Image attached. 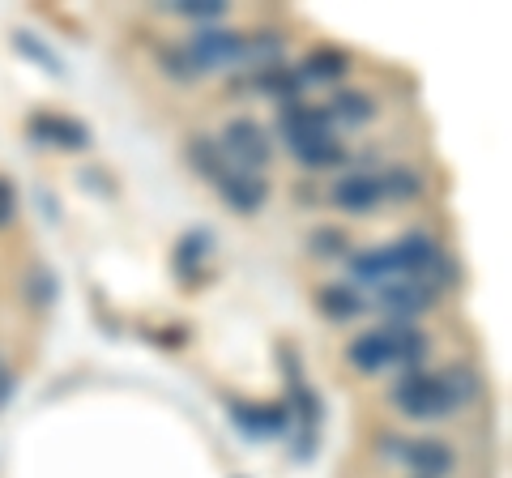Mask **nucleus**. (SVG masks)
Listing matches in <instances>:
<instances>
[{
	"mask_svg": "<svg viewBox=\"0 0 512 478\" xmlns=\"http://www.w3.org/2000/svg\"><path fill=\"white\" fill-rule=\"evenodd\" d=\"M252 86L261 90V94H269V99H278V103H295V99H299V90H303V77H299V69L265 65V69H256Z\"/></svg>",
	"mask_w": 512,
	"mask_h": 478,
	"instance_id": "obj_16",
	"label": "nucleus"
},
{
	"mask_svg": "<svg viewBox=\"0 0 512 478\" xmlns=\"http://www.w3.org/2000/svg\"><path fill=\"white\" fill-rule=\"evenodd\" d=\"M393 406L402 410L406 419L431 423V419H448V410H457V397H453V389H448V380L440 372L414 368L393 385Z\"/></svg>",
	"mask_w": 512,
	"mask_h": 478,
	"instance_id": "obj_1",
	"label": "nucleus"
},
{
	"mask_svg": "<svg viewBox=\"0 0 512 478\" xmlns=\"http://www.w3.org/2000/svg\"><path fill=\"white\" fill-rule=\"evenodd\" d=\"M184 52L192 56V65H197L201 73L205 69H227V65H239L244 60V35L239 30H197L188 43H184Z\"/></svg>",
	"mask_w": 512,
	"mask_h": 478,
	"instance_id": "obj_5",
	"label": "nucleus"
},
{
	"mask_svg": "<svg viewBox=\"0 0 512 478\" xmlns=\"http://www.w3.org/2000/svg\"><path fill=\"white\" fill-rule=\"evenodd\" d=\"M214 188H218V197L227 201L235 214H256L269 201V180H265L261 171H239V167H231Z\"/></svg>",
	"mask_w": 512,
	"mask_h": 478,
	"instance_id": "obj_7",
	"label": "nucleus"
},
{
	"mask_svg": "<svg viewBox=\"0 0 512 478\" xmlns=\"http://www.w3.org/2000/svg\"><path fill=\"white\" fill-rule=\"evenodd\" d=\"M436 304V286L427 278H393L380 286V308L393 316V325H414V316H423Z\"/></svg>",
	"mask_w": 512,
	"mask_h": 478,
	"instance_id": "obj_4",
	"label": "nucleus"
},
{
	"mask_svg": "<svg viewBox=\"0 0 512 478\" xmlns=\"http://www.w3.org/2000/svg\"><path fill=\"white\" fill-rule=\"evenodd\" d=\"M291 154L299 158L303 167H312V171H329V167H342L346 163V146L333 133L312 137V141H295Z\"/></svg>",
	"mask_w": 512,
	"mask_h": 478,
	"instance_id": "obj_14",
	"label": "nucleus"
},
{
	"mask_svg": "<svg viewBox=\"0 0 512 478\" xmlns=\"http://www.w3.org/2000/svg\"><path fill=\"white\" fill-rule=\"evenodd\" d=\"M26 137L39 141V146H56V150H86L94 133L86 120L64 116V111H35L26 120Z\"/></svg>",
	"mask_w": 512,
	"mask_h": 478,
	"instance_id": "obj_3",
	"label": "nucleus"
},
{
	"mask_svg": "<svg viewBox=\"0 0 512 478\" xmlns=\"http://www.w3.org/2000/svg\"><path fill=\"white\" fill-rule=\"evenodd\" d=\"M338 252H346V235L342 231H312V257H338Z\"/></svg>",
	"mask_w": 512,
	"mask_h": 478,
	"instance_id": "obj_25",
	"label": "nucleus"
},
{
	"mask_svg": "<svg viewBox=\"0 0 512 478\" xmlns=\"http://www.w3.org/2000/svg\"><path fill=\"white\" fill-rule=\"evenodd\" d=\"M163 69L175 77V82H197V77H201V69L192 65V56L184 52V47H167V52H163Z\"/></svg>",
	"mask_w": 512,
	"mask_h": 478,
	"instance_id": "obj_24",
	"label": "nucleus"
},
{
	"mask_svg": "<svg viewBox=\"0 0 512 478\" xmlns=\"http://www.w3.org/2000/svg\"><path fill=\"white\" fill-rule=\"evenodd\" d=\"M384 333H389V355H393V363H402L406 372H414L427 359L431 338H427L423 329H414V325H389Z\"/></svg>",
	"mask_w": 512,
	"mask_h": 478,
	"instance_id": "obj_13",
	"label": "nucleus"
},
{
	"mask_svg": "<svg viewBox=\"0 0 512 478\" xmlns=\"http://www.w3.org/2000/svg\"><path fill=\"white\" fill-rule=\"evenodd\" d=\"M346 359L355 363L359 372H380L384 363H393V355H389V333H384V329H367V333H359V338L350 342Z\"/></svg>",
	"mask_w": 512,
	"mask_h": 478,
	"instance_id": "obj_15",
	"label": "nucleus"
},
{
	"mask_svg": "<svg viewBox=\"0 0 512 478\" xmlns=\"http://www.w3.org/2000/svg\"><path fill=\"white\" fill-rule=\"evenodd\" d=\"M329 116L342 124H372L376 120V99L367 90H338L329 103Z\"/></svg>",
	"mask_w": 512,
	"mask_h": 478,
	"instance_id": "obj_18",
	"label": "nucleus"
},
{
	"mask_svg": "<svg viewBox=\"0 0 512 478\" xmlns=\"http://www.w3.org/2000/svg\"><path fill=\"white\" fill-rule=\"evenodd\" d=\"M214 141H218V150L227 154V163L239 171H265L269 158H274V141H269L265 124H256L252 116L227 120L222 124V137H214Z\"/></svg>",
	"mask_w": 512,
	"mask_h": 478,
	"instance_id": "obj_2",
	"label": "nucleus"
},
{
	"mask_svg": "<svg viewBox=\"0 0 512 478\" xmlns=\"http://www.w3.org/2000/svg\"><path fill=\"white\" fill-rule=\"evenodd\" d=\"M402 461L419 478H444L453 470V449L444 440H410L402 444Z\"/></svg>",
	"mask_w": 512,
	"mask_h": 478,
	"instance_id": "obj_10",
	"label": "nucleus"
},
{
	"mask_svg": "<svg viewBox=\"0 0 512 478\" xmlns=\"http://www.w3.org/2000/svg\"><path fill=\"white\" fill-rule=\"evenodd\" d=\"M350 278L372 282V286L393 282V269H389V257H384V248H367V252H359V257H350Z\"/></svg>",
	"mask_w": 512,
	"mask_h": 478,
	"instance_id": "obj_19",
	"label": "nucleus"
},
{
	"mask_svg": "<svg viewBox=\"0 0 512 478\" xmlns=\"http://www.w3.org/2000/svg\"><path fill=\"white\" fill-rule=\"evenodd\" d=\"M210 231H192V235H184L180 239V248H175V269H180V274H192V269H197L205 257H210Z\"/></svg>",
	"mask_w": 512,
	"mask_h": 478,
	"instance_id": "obj_21",
	"label": "nucleus"
},
{
	"mask_svg": "<svg viewBox=\"0 0 512 478\" xmlns=\"http://www.w3.org/2000/svg\"><path fill=\"white\" fill-rule=\"evenodd\" d=\"M13 47H18L22 56H30V60H39V65L52 73V77H64V60L52 52V47H43L35 35H30V30H18V35H13Z\"/></svg>",
	"mask_w": 512,
	"mask_h": 478,
	"instance_id": "obj_22",
	"label": "nucleus"
},
{
	"mask_svg": "<svg viewBox=\"0 0 512 478\" xmlns=\"http://www.w3.org/2000/svg\"><path fill=\"white\" fill-rule=\"evenodd\" d=\"M231 419L244 427L248 436H278L286 423H291V410L278 402H231Z\"/></svg>",
	"mask_w": 512,
	"mask_h": 478,
	"instance_id": "obj_9",
	"label": "nucleus"
},
{
	"mask_svg": "<svg viewBox=\"0 0 512 478\" xmlns=\"http://www.w3.org/2000/svg\"><path fill=\"white\" fill-rule=\"evenodd\" d=\"M316 308H320V316H329V321H355V316L367 312L363 295L355 291V286H346V282L320 286V291H316Z\"/></svg>",
	"mask_w": 512,
	"mask_h": 478,
	"instance_id": "obj_12",
	"label": "nucleus"
},
{
	"mask_svg": "<svg viewBox=\"0 0 512 478\" xmlns=\"http://www.w3.org/2000/svg\"><path fill=\"white\" fill-rule=\"evenodd\" d=\"M380 201H384L380 175H372V171H350L333 184V205H338L342 214H372Z\"/></svg>",
	"mask_w": 512,
	"mask_h": 478,
	"instance_id": "obj_8",
	"label": "nucleus"
},
{
	"mask_svg": "<svg viewBox=\"0 0 512 478\" xmlns=\"http://www.w3.org/2000/svg\"><path fill=\"white\" fill-rule=\"evenodd\" d=\"M184 158H188V163L197 167V171H201V175H205V180H210V184H218L222 175L231 171L227 154L218 150V141H214V137H192L188 146H184Z\"/></svg>",
	"mask_w": 512,
	"mask_h": 478,
	"instance_id": "obj_17",
	"label": "nucleus"
},
{
	"mask_svg": "<svg viewBox=\"0 0 512 478\" xmlns=\"http://www.w3.org/2000/svg\"><path fill=\"white\" fill-rule=\"evenodd\" d=\"M171 13L197 18V22H214V18H227V5H222V0H180V5H171Z\"/></svg>",
	"mask_w": 512,
	"mask_h": 478,
	"instance_id": "obj_23",
	"label": "nucleus"
},
{
	"mask_svg": "<svg viewBox=\"0 0 512 478\" xmlns=\"http://www.w3.org/2000/svg\"><path fill=\"white\" fill-rule=\"evenodd\" d=\"M333 129V116H329V107H320V103H282L278 111V133L286 146H295V141H312V137H325Z\"/></svg>",
	"mask_w": 512,
	"mask_h": 478,
	"instance_id": "obj_6",
	"label": "nucleus"
},
{
	"mask_svg": "<svg viewBox=\"0 0 512 478\" xmlns=\"http://www.w3.org/2000/svg\"><path fill=\"white\" fill-rule=\"evenodd\" d=\"M380 193L393 197V201H410V197L423 193V175L414 167H389L380 175Z\"/></svg>",
	"mask_w": 512,
	"mask_h": 478,
	"instance_id": "obj_20",
	"label": "nucleus"
},
{
	"mask_svg": "<svg viewBox=\"0 0 512 478\" xmlns=\"http://www.w3.org/2000/svg\"><path fill=\"white\" fill-rule=\"evenodd\" d=\"M9 393H13V372L5 368V363H0V406L9 402Z\"/></svg>",
	"mask_w": 512,
	"mask_h": 478,
	"instance_id": "obj_27",
	"label": "nucleus"
},
{
	"mask_svg": "<svg viewBox=\"0 0 512 478\" xmlns=\"http://www.w3.org/2000/svg\"><path fill=\"white\" fill-rule=\"evenodd\" d=\"M13 218H18V188L9 184V175H0V231L13 227Z\"/></svg>",
	"mask_w": 512,
	"mask_h": 478,
	"instance_id": "obj_26",
	"label": "nucleus"
},
{
	"mask_svg": "<svg viewBox=\"0 0 512 478\" xmlns=\"http://www.w3.org/2000/svg\"><path fill=\"white\" fill-rule=\"evenodd\" d=\"M350 73V56L342 52V47H312L308 56H303L299 65V77L303 82H342V77Z\"/></svg>",
	"mask_w": 512,
	"mask_h": 478,
	"instance_id": "obj_11",
	"label": "nucleus"
}]
</instances>
